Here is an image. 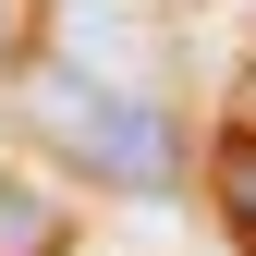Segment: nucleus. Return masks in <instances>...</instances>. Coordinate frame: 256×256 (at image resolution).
Returning <instances> with one entry per match:
<instances>
[{
    "instance_id": "nucleus-1",
    "label": "nucleus",
    "mask_w": 256,
    "mask_h": 256,
    "mask_svg": "<svg viewBox=\"0 0 256 256\" xmlns=\"http://www.w3.org/2000/svg\"><path fill=\"white\" fill-rule=\"evenodd\" d=\"M37 134H49L61 158H86L98 183H122V196H171V183H183L171 110L122 98V86H37Z\"/></svg>"
},
{
    "instance_id": "nucleus-2",
    "label": "nucleus",
    "mask_w": 256,
    "mask_h": 256,
    "mask_svg": "<svg viewBox=\"0 0 256 256\" xmlns=\"http://www.w3.org/2000/svg\"><path fill=\"white\" fill-rule=\"evenodd\" d=\"M61 232H74V220H61V196H37V183L0 171V256H61Z\"/></svg>"
},
{
    "instance_id": "nucleus-3",
    "label": "nucleus",
    "mask_w": 256,
    "mask_h": 256,
    "mask_svg": "<svg viewBox=\"0 0 256 256\" xmlns=\"http://www.w3.org/2000/svg\"><path fill=\"white\" fill-rule=\"evenodd\" d=\"M220 196H232V232L256 244V146H232V171H220Z\"/></svg>"
},
{
    "instance_id": "nucleus-4",
    "label": "nucleus",
    "mask_w": 256,
    "mask_h": 256,
    "mask_svg": "<svg viewBox=\"0 0 256 256\" xmlns=\"http://www.w3.org/2000/svg\"><path fill=\"white\" fill-rule=\"evenodd\" d=\"M37 49V12H24V0H0V61H24Z\"/></svg>"
}]
</instances>
